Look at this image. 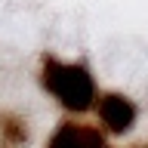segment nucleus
<instances>
[{
    "label": "nucleus",
    "mask_w": 148,
    "mask_h": 148,
    "mask_svg": "<svg viewBox=\"0 0 148 148\" xmlns=\"http://www.w3.org/2000/svg\"><path fill=\"white\" fill-rule=\"evenodd\" d=\"M46 148H105V139H102L99 130L92 127H80V123H62V127L53 133V139L46 142Z\"/></svg>",
    "instance_id": "obj_3"
},
{
    "label": "nucleus",
    "mask_w": 148,
    "mask_h": 148,
    "mask_svg": "<svg viewBox=\"0 0 148 148\" xmlns=\"http://www.w3.org/2000/svg\"><path fill=\"white\" fill-rule=\"evenodd\" d=\"M105 148H108V145H105Z\"/></svg>",
    "instance_id": "obj_5"
},
{
    "label": "nucleus",
    "mask_w": 148,
    "mask_h": 148,
    "mask_svg": "<svg viewBox=\"0 0 148 148\" xmlns=\"http://www.w3.org/2000/svg\"><path fill=\"white\" fill-rule=\"evenodd\" d=\"M139 148H145V145H139Z\"/></svg>",
    "instance_id": "obj_4"
},
{
    "label": "nucleus",
    "mask_w": 148,
    "mask_h": 148,
    "mask_svg": "<svg viewBox=\"0 0 148 148\" xmlns=\"http://www.w3.org/2000/svg\"><path fill=\"white\" fill-rule=\"evenodd\" d=\"M43 86L53 92L59 105L68 111H90L96 108V80H92L90 68L71 62H59V59H43Z\"/></svg>",
    "instance_id": "obj_1"
},
{
    "label": "nucleus",
    "mask_w": 148,
    "mask_h": 148,
    "mask_svg": "<svg viewBox=\"0 0 148 148\" xmlns=\"http://www.w3.org/2000/svg\"><path fill=\"white\" fill-rule=\"evenodd\" d=\"M96 114L108 133H130L136 123V105L120 92H105L96 102Z\"/></svg>",
    "instance_id": "obj_2"
}]
</instances>
